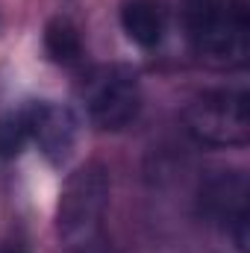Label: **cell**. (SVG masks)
Returning a JSON list of instances; mask_svg holds the SVG:
<instances>
[{
	"instance_id": "obj_1",
	"label": "cell",
	"mask_w": 250,
	"mask_h": 253,
	"mask_svg": "<svg viewBox=\"0 0 250 253\" xmlns=\"http://www.w3.org/2000/svg\"><path fill=\"white\" fill-rule=\"evenodd\" d=\"M106 206H109V177L97 162L83 165L62 191L56 230L65 251L100 253L106 239Z\"/></svg>"
},
{
	"instance_id": "obj_2",
	"label": "cell",
	"mask_w": 250,
	"mask_h": 253,
	"mask_svg": "<svg viewBox=\"0 0 250 253\" xmlns=\"http://www.w3.org/2000/svg\"><path fill=\"white\" fill-rule=\"evenodd\" d=\"M188 36L200 59L233 68L248 56V12L242 0H186Z\"/></svg>"
},
{
	"instance_id": "obj_3",
	"label": "cell",
	"mask_w": 250,
	"mask_h": 253,
	"mask_svg": "<svg viewBox=\"0 0 250 253\" xmlns=\"http://www.w3.org/2000/svg\"><path fill=\"white\" fill-rule=\"evenodd\" d=\"M183 121L188 132L203 144H218V147L245 144L250 135L248 94L230 88L206 91L186 106Z\"/></svg>"
},
{
	"instance_id": "obj_4",
	"label": "cell",
	"mask_w": 250,
	"mask_h": 253,
	"mask_svg": "<svg viewBox=\"0 0 250 253\" xmlns=\"http://www.w3.org/2000/svg\"><path fill=\"white\" fill-rule=\"evenodd\" d=\"M83 100L88 118L100 129H124L141 109V88L132 71L121 65H103L85 77Z\"/></svg>"
},
{
	"instance_id": "obj_5",
	"label": "cell",
	"mask_w": 250,
	"mask_h": 253,
	"mask_svg": "<svg viewBox=\"0 0 250 253\" xmlns=\"http://www.w3.org/2000/svg\"><path fill=\"white\" fill-rule=\"evenodd\" d=\"M27 141H33L50 162H65L77 144V115L53 100H33L18 109Z\"/></svg>"
},
{
	"instance_id": "obj_6",
	"label": "cell",
	"mask_w": 250,
	"mask_h": 253,
	"mask_svg": "<svg viewBox=\"0 0 250 253\" xmlns=\"http://www.w3.org/2000/svg\"><path fill=\"white\" fill-rule=\"evenodd\" d=\"M121 24H124V33L141 47H153L162 42V30H165V21H162V12L153 0H129L121 9Z\"/></svg>"
},
{
	"instance_id": "obj_7",
	"label": "cell",
	"mask_w": 250,
	"mask_h": 253,
	"mask_svg": "<svg viewBox=\"0 0 250 253\" xmlns=\"http://www.w3.org/2000/svg\"><path fill=\"white\" fill-rule=\"evenodd\" d=\"M44 44H47V53L59 62H71V59L80 56V36L68 21H53L47 27Z\"/></svg>"
},
{
	"instance_id": "obj_8",
	"label": "cell",
	"mask_w": 250,
	"mask_h": 253,
	"mask_svg": "<svg viewBox=\"0 0 250 253\" xmlns=\"http://www.w3.org/2000/svg\"><path fill=\"white\" fill-rule=\"evenodd\" d=\"M24 144H27V132L21 124V115L12 112L0 118V156H15Z\"/></svg>"
},
{
	"instance_id": "obj_9",
	"label": "cell",
	"mask_w": 250,
	"mask_h": 253,
	"mask_svg": "<svg viewBox=\"0 0 250 253\" xmlns=\"http://www.w3.org/2000/svg\"><path fill=\"white\" fill-rule=\"evenodd\" d=\"M0 253H24V251H18V248H0Z\"/></svg>"
}]
</instances>
